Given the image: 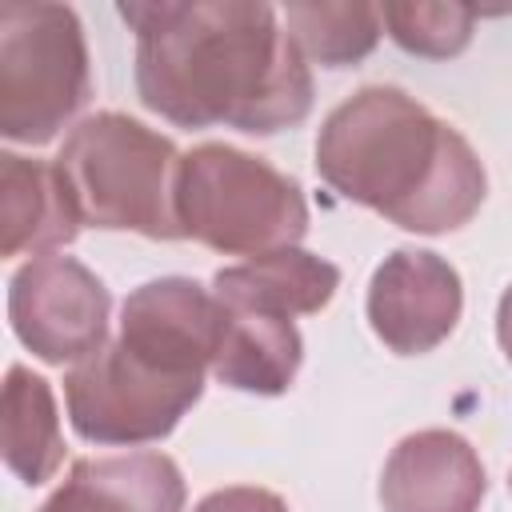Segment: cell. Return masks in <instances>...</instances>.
I'll return each instance as SVG.
<instances>
[{
  "label": "cell",
  "mask_w": 512,
  "mask_h": 512,
  "mask_svg": "<svg viewBox=\"0 0 512 512\" xmlns=\"http://www.w3.org/2000/svg\"><path fill=\"white\" fill-rule=\"evenodd\" d=\"M340 288V268L304 248H280L212 276V296L236 308H260L276 316H308L320 312Z\"/></svg>",
  "instance_id": "4fadbf2b"
},
{
  "label": "cell",
  "mask_w": 512,
  "mask_h": 512,
  "mask_svg": "<svg viewBox=\"0 0 512 512\" xmlns=\"http://www.w3.org/2000/svg\"><path fill=\"white\" fill-rule=\"evenodd\" d=\"M140 104L176 128L272 136L312 112V68L260 0H132Z\"/></svg>",
  "instance_id": "6da1fadb"
},
{
  "label": "cell",
  "mask_w": 512,
  "mask_h": 512,
  "mask_svg": "<svg viewBox=\"0 0 512 512\" xmlns=\"http://www.w3.org/2000/svg\"><path fill=\"white\" fill-rule=\"evenodd\" d=\"M192 512H288V504H284L276 492H268V488L232 484V488L208 492Z\"/></svg>",
  "instance_id": "e0dca14e"
},
{
  "label": "cell",
  "mask_w": 512,
  "mask_h": 512,
  "mask_svg": "<svg viewBox=\"0 0 512 512\" xmlns=\"http://www.w3.org/2000/svg\"><path fill=\"white\" fill-rule=\"evenodd\" d=\"M180 160L184 152L148 124L124 112H96L64 136L52 164L80 224L184 240L176 216Z\"/></svg>",
  "instance_id": "277c9868"
},
{
  "label": "cell",
  "mask_w": 512,
  "mask_h": 512,
  "mask_svg": "<svg viewBox=\"0 0 512 512\" xmlns=\"http://www.w3.org/2000/svg\"><path fill=\"white\" fill-rule=\"evenodd\" d=\"M112 296L76 256H32L8 280V324L44 364H80L108 336Z\"/></svg>",
  "instance_id": "52a82bcc"
},
{
  "label": "cell",
  "mask_w": 512,
  "mask_h": 512,
  "mask_svg": "<svg viewBox=\"0 0 512 512\" xmlns=\"http://www.w3.org/2000/svg\"><path fill=\"white\" fill-rule=\"evenodd\" d=\"M284 28L300 44V52L324 68H356L380 40V8L376 4H288L280 12Z\"/></svg>",
  "instance_id": "9a60e30c"
},
{
  "label": "cell",
  "mask_w": 512,
  "mask_h": 512,
  "mask_svg": "<svg viewBox=\"0 0 512 512\" xmlns=\"http://www.w3.org/2000/svg\"><path fill=\"white\" fill-rule=\"evenodd\" d=\"M464 312L460 272L428 248L388 252L368 284V324L396 356H424L452 336Z\"/></svg>",
  "instance_id": "ba28073f"
},
{
  "label": "cell",
  "mask_w": 512,
  "mask_h": 512,
  "mask_svg": "<svg viewBox=\"0 0 512 512\" xmlns=\"http://www.w3.org/2000/svg\"><path fill=\"white\" fill-rule=\"evenodd\" d=\"M508 488H512V472H508Z\"/></svg>",
  "instance_id": "d6986e66"
},
{
  "label": "cell",
  "mask_w": 512,
  "mask_h": 512,
  "mask_svg": "<svg viewBox=\"0 0 512 512\" xmlns=\"http://www.w3.org/2000/svg\"><path fill=\"white\" fill-rule=\"evenodd\" d=\"M80 216L56 164L0 152V256H52L80 236Z\"/></svg>",
  "instance_id": "8fae6325"
},
{
  "label": "cell",
  "mask_w": 512,
  "mask_h": 512,
  "mask_svg": "<svg viewBox=\"0 0 512 512\" xmlns=\"http://www.w3.org/2000/svg\"><path fill=\"white\" fill-rule=\"evenodd\" d=\"M180 232L224 256H268L296 248L308 232L304 188L232 144H196L180 160L176 180Z\"/></svg>",
  "instance_id": "5b68a950"
},
{
  "label": "cell",
  "mask_w": 512,
  "mask_h": 512,
  "mask_svg": "<svg viewBox=\"0 0 512 512\" xmlns=\"http://www.w3.org/2000/svg\"><path fill=\"white\" fill-rule=\"evenodd\" d=\"M224 332L212 288L188 276L144 280L120 304V332L64 376L68 420L88 444L164 440L204 396Z\"/></svg>",
  "instance_id": "7a4b0ae2"
},
{
  "label": "cell",
  "mask_w": 512,
  "mask_h": 512,
  "mask_svg": "<svg viewBox=\"0 0 512 512\" xmlns=\"http://www.w3.org/2000/svg\"><path fill=\"white\" fill-rule=\"evenodd\" d=\"M380 20L404 52L428 56V60H448L468 48L476 8H468V4H384Z\"/></svg>",
  "instance_id": "2e32d148"
},
{
  "label": "cell",
  "mask_w": 512,
  "mask_h": 512,
  "mask_svg": "<svg viewBox=\"0 0 512 512\" xmlns=\"http://www.w3.org/2000/svg\"><path fill=\"white\" fill-rule=\"evenodd\" d=\"M180 464L164 452L84 456L36 512H184Z\"/></svg>",
  "instance_id": "30bf717a"
},
{
  "label": "cell",
  "mask_w": 512,
  "mask_h": 512,
  "mask_svg": "<svg viewBox=\"0 0 512 512\" xmlns=\"http://www.w3.org/2000/svg\"><path fill=\"white\" fill-rule=\"evenodd\" d=\"M488 492L476 448L448 428L404 436L380 472L384 512H480Z\"/></svg>",
  "instance_id": "9c48e42d"
},
{
  "label": "cell",
  "mask_w": 512,
  "mask_h": 512,
  "mask_svg": "<svg viewBox=\"0 0 512 512\" xmlns=\"http://www.w3.org/2000/svg\"><path fill=\"white\" fill-rule=\"evenodd\" d=\"M224 308V332L212 360V376L224 388L252 396H280L292 388L304 364V340L288 316L260 308Z\"/></svg>",
  "instance_id": "7c38bea8"
},
{
  "label": "cell",
  "mask_w": 512,
  "mask_h": 512,
  "mask_svg": "<svg viewBox=\"0 0 512 512\" xmlns=\"http://www.w3.org/2000/svg\"><path fill=\"white\" fill-rule=\"evenodd\" d=\"M316 172L336 196L420 236L464 228L488 196L476 148L392 84H368L324 116Z\"/></svg>",
  "instance_id": "3957f363"
},
{
  "label": "cell",
  "mask_w": 512,
  "mask_h": 512,
  "mask_svg": "<svg viewBox=\"0 0 512 512\" xmlns=\"http://www.w3.org/2000/svg\"><path fill=\"white\" fill-rule=\"evenodd\" d=\"M496 340H500L504 360L512 364V284L504 288V296H500V304H496Z\"/></svg>",
  "instance_id": "ac0fdd59"
},
{
  "label": "cell",
  "mask_w": 512,
  "mask_h": 512,
  "mask_svg": "<svg viewBox=\"0 0 512 512\" xmlns=\"http://www.w3.org/2000/svg\"><path fill=\"white\" fill-rule=\"evenodd\" d=\"M0 448H4L8 472L24 480L28 488L52 480L64 460V436H60V412H56L52 384L24 364H12L4 380Z\"/></svg>",
  "instance_id": "5bb4252c"
},
{
  "label": "cell",
  "mask_w": 512,
  "mask_h": 512,
  "mask_svg": "<svg viewBox=\"0 0 512 512\" xmlns=\"http://www.w3.org/2000/svg\"><path fill=\"white\" fill-rule=\"evenodd\" d=\"M92 100V60L76 8L0 4V136L48 144Z\"/></svg>",
  "instance_id": "8992f818"
}]
</instances>
